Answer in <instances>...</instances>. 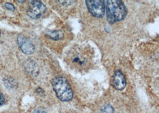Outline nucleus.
Listing matches in <instances>:
<instances>
[{
    "mask_svg": "<svg viewBox=\"0 0 159 113\" xmlns=\"http://www.w3.org/2000/svg\"><path fill=\"white\" fill-rule=\"evenodd\" d=\"M65 61L73 70L85 73L93 66L94 51L88 45H73L66 52Z\"/></svg>",
    "mask_w": 159,
    "mask_h": 113,
    "instance_id": "1",
    "label": "nucleus"
},
{
    "mask_svg": "<svg viewBox=\"0 0 159 113\" xmlns=\"http://www.w3.org/2000/svg\"><path fill=\"white\" fill-rule=\"evenodd\" d=\"M106 7L107 20L110 24L122 20L127 14L126 8L122 1H107Z\"/></svg>",
    "mask_w": 159,
    "mask_h": 113,
    "instance_id": "2",
    "label": "nucleus"
},
{
    "mask_svg": "<svg viewBox=\"0 0 159 113\" xmlns=\"http://www.w3.org/2000/svg\"><path fill=\"white\" fill-rule=\"evenodd\" d=\"M52 86L58 99L69 101L73 98V92L69 82L63 76H56L52 80Z\"/></svg>",
    "mask_w": 159,
    "mask_h": 113,
    "instance_id": "3",
    "label": "nucleus"
},
{
    "mask_svg": "<svg viewBox=\"0 0 159 113\" xmlns=\"http://www.w3.org/2000/svg\"><path fill=\"white\" fill-rule=\"evenodd\" d=\"M47 10V7L41 1H31L29 3L27 14L32 19H39Z\"/></svg>",
    "mask_w": 159,
    "mask_h": 113,
    "instance_id": "4",
    "label": "nucleus"
},
{
    "mask_svg": "<svg viewBox=\"0 0 159 113\" xmlns=\"http://www.w3.org/2000/svg\"><path fill=\"white\" fill-rule=\"evenodd\" d=\"M87 7L91 14L95 17H102L104 14L105 3L104 1H86Z\"/></svg>",
    "mask_w": 159,
    "mask_h": 113,
    "instance_id": "5",
    "label": "nucleus"
},
{
    "mask_svg": "<svg viewBox=\"0 0 159 113\" xmlns=\"http://www.w3.org/2000/svg\"><path fill=\"white\" fill-rule=\"evenodd\" d=\"M17 43L22 51L26 54H31L35 51V47L32 41L26 36L19 35L17 36Z\"/></svg>",
    "mask_w": 159,
    "mask_h": 113,
    "instance_id": "6",
    "label": "nucleus"
},
{
    "mask_svg": "<svg viewBox=\"0 0 159 113\" xmlns=\"http://www.w3.org/2000/svg\"><path fill=\"white\" fill-rule=\"evenodd\" d=\"M111 85L114 88L119 91H121L125 88L126 85V78L120 70H117L114 73L111 78Z\"/></svg>",
    "mask_w": 159,
    "mask_h": 113,
    "instance_id": "7",
    "label": "nucleus"
},
{
    "mask_svg": "<svg viewBox=\"0 0 159 113\" xmlns=\"http://www.w3.org/2000/svg\"><path fill=\"white\" fill-rule=\"evenodd\" d=\"M25 69L32 76H35L39 73V68L34 61L28 60L25 63Z\"/></svg>",
    "mask_w": 159,
    "mask_h": 113,
    "instance_id": "8",
    "label": "nucleus"
},
{
    "mask_svg": "<svg viewBox=\"0 0 159 113\" xmlns=\"http://www.w3.org/2000/svg\"><path fill=\"white\" fill-rule=\"evenodd\" d=\"M3 84L8 89H14L18 86V84L14 78L7 76L2 80Z\"/></svg>",
    "mask_w": 159,
    "mask_h": 113,
    "instance_id": "9",
    "label": "nucleus"
},
{
    "mask_svg": "<svg viewBox=\"0 0 159 113\" xmlns=\"http://www.w3.org/2000/svg\"><path fill=\"white\" fill-rule=\"evenodd\" d=\"M48 36L53 40L57 41V40H60V39H61L62 38H63L64 34L61 31L56 30V31H52V32H48Z\"/></svg>",
    "mask_w": 159,
    "mask_h": 113,
    "instance_id": "10",
    "label": "nucleus"
},
{
    "mask_svg": "<svg viewBox=\"0 0 159 113\" xmlns=\"http://www.w3.org/2000/svg\"><path fill=\"white\" fill-rule=\"evenodd\" d=\"M100 113H114V109L110 104H105L101 106Z\"/></svg>",
    "mask_w": 159,
    "mask_h": 113,
    "instance_id": "11",
    "label": "nucleus"
},
{
    "mask_svg": "<svg viewBox=\"0 0 159 113\" xmlns=\"http://www.w3.org/2000/svg\"><path fill=\"white\" fill-rule=\"evenodd\" d=\"M4 6L7 10H10V11H14L15 10V7L12 4H10V3H8V2H6L4 4Z\"/></svg>",
    "mask_w": 159,
    "mask_h": 113,
    "instance_id": "12",
    "label": "nucleus"
},
{
    "mask_svg": "<svg viewBox=\"0 0 159 113\" xmlns=\"http://www.w3.org/2000/svg\"><path fill=\"white\" fill-rule=\"evenodd\" d=\"M32 113H47V110L43 107H39L35 110Z\"/></svg>",
    "mask_w": 159,
    "mask_h": 113,
    "instance_id": "13",
    "label": "nucleus"
},
{
    "mask_svg": "<svg viewBox=\"0 0 159 113\" xmlns=\"http://www.w3.org/2000/svg\"><path fill=\"white\" fill-rule=\"evenodd\" d=\"M5 99H6L5 97L1 93H0V106L4 103Z\"/></svg>",
    "mask_w": 159,
    "mask_h": 113,
    "instance_id": "14",
    "label": "nucleus"
},
{
    "mask_svg": "<svg viewBox=\"0 0 159 113\" xmlns=\"http://www.w3.org/2000/svg\"><path fill=\"white\" fill-rule=\"evenodd\" d=\"M36 92L38 93H43V90L41 88H37L36 89Z\"/></svg>",
    "mask_w": 159,
    "mask_h": 113,
    "instance_id": "15",
    "label": "nucleus"
},
{
    "mask_svg": "<svg viewBox=\"0 0 159 113\" xmlns=\"http://www.w3.org/2000/svg\"><path fill=\"white\" fill-rule=\"evenodd\" d=\"M17 2H25V1H17Z\"/></svg>",
    "mask_w": 159,
    "mask_h": 113,
    "instance_id": "16",
    "label": "nucleus"
},
{
    "mask_svg": "<svg viewBox=\"0 0 159 113\" xmlns=\"http://www.w3.org/2000/svg\"><path fill=\"white\" fill-rule=\"evenodd\" d=\"M0 36H1V30H0Z\"/></svg>",
    "mask_w": 159,
    "mask_h": 113,
    "instance_id": "17",
    "label": "nucleus"
}]
</instances>
